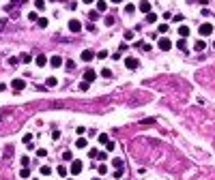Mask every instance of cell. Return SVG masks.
I'll return each instance as SVG.
<instances>
[{
  "label": "cell",
  "instance_id": "obj_23",
  "mask_svg": "<svg viewBox=\"0 0 215 180\" xmlns=\"http://www.w3.org/2000/svg\"><path fill=\"white\" fill-rule=\"evenodd\" d=\"M88 19H90V21L99 19V13H97V11H88Z\"/></svg>",
  "mask_w": 215,
  "mask_h": 180
},
{
  "label": "cell",
  "instance_id": "obj_8",
  "mask_svg": "<svg viewBox=\"0 0 215 180\" xmlns=\"http://www.w3.org/2000/svg\"><path fill=\"white\" fill-rule=\"evenodd\" d=\"M11 159H13V146H7L4 148V163H9Z\"/></svg>",
  "mask_w": 215,
  "mask_h": 180
},
{
  "label": "cell",
  "instance_id": "obj_33",
  "mask_svg": "<svg viewBox=\"0 0 215 180\" xmlns=\"http://www.w3.org/2000/svg\"><path fill=\"white\" fill-rule=\"evenodd\" d=\"M112 165L116 167V170H120V167H123V161H120V159H112Z\"/></svg>",
  "mask_w": 215,
  "mask_h": 180
},
{
  "label": "cell",
  "instance_id": "obj_11",
  "mask_svg": "<svg viewBox=\"0 0 215 180\" xmlns=\"http://www.w3.org/2000/svg\"><path fill=\"white\" fill-rule=\"evenodd\" d=\"M140 11H144V13H151V2H148V0H140Z\"/></svg>",
  "mask_w": 215,
  "mask_h": 180
},
{
  "label": "cell",
  "instance_id": "obj_25",
  "mask_svg": "<svg viewBox=\"0 0 215 180\" xmlns=\"http://www.w3.org/2000/svg\"><path fill=\"white\" fill-rule=\"evenodd\" d=\"M19 60H22V62H26V64H28L30 60H32V56H30V54H22V56H19Z\"/></svg>",
  "mask_w": 215,
  "mask_h": 180
},
{
  "label": "cell",
  "instance_id": "obj_18",
  "mask_svg": "<svg viewBox=\"0 0 215 180\" xmlns=\"http://www.w3.org/2000/svg\"><path fill=\"white\" fill-rule=\"evenodd\" d=\"M138 45H140V50H142V52H148V50H151V45H148L146 41H140V43H136V47H138Z\"/></svg>",
  "mask_w": 215,
  "mask_h": 180
},
{
  "label": "cell",
  "instance_id": "obj_54",
  "mask_svg": "<svg viewBox=\"0 0 215 180\" xmlns=\"http://www.w3.org/2000/svg\"><path fill=\"white\" fill-rule=\"evenodd\" d=\"M213 45H215V43H213Z\"/></svg>",
  "mask_w": 215,
  "mask_h": 180
},
{
  "label": "cell",
  "instance_id": "obj_52",
  "mask_svg": "<svg viewBox=\"0 0 215 180\" xmlns=\"http://www.w3.org/2000/svg\"><path fill=\"white\" fill-rule=\"evenodd\" d=\"M93 180H101V178H93Z\"/></svg>",
  "mask_w": 215,
  "mask_h": 180
},
{
  "label": "cell",
  "instance_id": "obj_16",
  "mask_svg": "<svg viewBox=\"0 0 215 180\" xmlns=\"http://www.w3.org/2000/svg\"><path fill=\"white\" fill-rule=\"evenodd\" d=\"M45 86H47V88H54V86H58V79L56 77H47L45 79Z\"/></svg>",
  "mask_w": 215,
  "mask_h": 180
},
{
  "label": "cell",
  "instance_id": "obj_49",
  "mask_svg": "<svg viewBox=\"0 0 215 180\" xmlns=\"http://www.w3.org/2000/svg\"><path fill=\"white\" fill-rule=\"evenodd\" d=\"M4 88H7V84H2V81H0V92H2Z\"/></svg>",
  "mask_w": 215,
  "mask_h": 180
},
{
  "label": "cell",
  "instance_id": "obj_4",
  "mask_svg": "<svg viewBox=\"0 0 215 180\" xmlns=\"http://www.w3.org/2000/svg\"><path fill=\"white\" fill-rule=\"evenodd\" d=\"M67 28H69L71 32H80V30H82V24H80V21H78V19H69V24H67Z\"/></svg>",
  "mask_w": 215,
  "mask_h": 180
},
{
  "label": "cell",
  "instance_id": "obj_21",
  "mask_svg": "<svg viewBox=\"0 0 215 180\" xmlns=\"http://www.w3.org/2000/svg\"><path fill=\"white\" fill-rule=\"evenodd\" d=\"M97 137H99V141H101V144H108V141H110V137H108V133H99Z\"/></svg>",
  "mask_w": 215,
  "mask_h": 180
},
{
  "label": "cell",
  "instance_id": "obj_40",
  "mask_svg": "<svg viewBox=\"0 0 215 180\" xmlns=\"http://www.w3.org/2000/svg\"><path fill=\"white\" fill-rule=\"evenodd\" d=\"M45 154H47L45 148H39V150H37V157H45Z\"/></svg>",
  "mask_w": 215,
  "mask_h": 180
},
{
  "label": "cell",
  "instance_id": "obj_1",
  "mask_svg": "<svg viewBox=\"0 0 215 180\" xmlns=\"http://www.w3.org/2000/svg\"><path fill=\"white\" fill-rule=\"evenodd\" d=\"M11 88H13L15 92H22L26 88V81L24 79H13V81H11Z\"/></svg>",
  "mask_w": 215,
  "mask_h": 180
},
{
  "label": "cell",
  "instance_id": "obj_10",
  "mask_svg": "<svg viewBox=\"0 0 215 180\" xmlns=\"http://www.w3.org/2000/svg\"><path fill=\"white\" fill-rule=\"evenodd\" d=\"M93 58H95V54H93L90 50H84V52H82V60H84V62H90Z\"/></svg>",
  "mask_w": 215,
  "mask_h": 180
},
{
  "label": "cell",
  "instance_id": "obj_38",
  "mask_svg": "<svg viewBox=\"0 0 215 180\" xmlns=\"http://www.w3.org/2000/svg\"><path fill=\"white\" fill-rule=\"evenodd\" d=\"M106 24H108V26L114 24V15H106Z\"/></svg>",
  "mask_w": 215,
  "mask_h": 180
},
{
  "label": "cell",
  "instance_id": "obj_22",
  "mask_svg": "<svg viewBox=\"0 0 215 180\" xmlns=\"http://www.w3.org/2000/svg\"><path fill=\"white\" fill-rule=\"evenodd\" d=\"M116 150V144H114V141H108L106 144V152H114Z\"/></svg>",
  "mask_w": 215,
  "mask_h": 180
},
{
  "label": "cell",
  "instance_id": "obj_36",
  "mask_svg": "<svg viewBox=\"0 0 215 180\" xmlns=\"http://www.w3.org/2000/svg\"><path fill=\"white\" fill-rule=\"evenodd\" d=\"M90 88V84H88V81H80V90H88Z\"/></svg>",
  "mask_w": 215,
  "mask_h": 180
},
{
  "label": "cell",
  "instance_id": "obj_12",
  "mask_svg": "<svg viewBox=\"0 0 215 180\" xmlns=\"http://www.w3.org/2000/svg\"><path fill=\"white\" fill-rule=\"evenodd\" d=\"M47 62L52 64V67H60V64H63V58H60V56H52Z\"/></svg>",
  "mask_w": 215,
  "mask_h": 180
},
{
  "label": "cell",
  "instance_id": "obj_31",
  "mask_svg": "<svg viewBox=\"0 0 215 180\" xmlns=\"http://www.w3.org/2000/svg\"><path fill=\"white\" fill-rule=\"evenodd\" d=\"M155 19H157V15H155V13H146V21H148V24H153Z\"/></svg>",
  "mask_w": 215,
  "mask_h": 180
},
{
  "label": "cell",
  "instance_id": "obj_24",
  "mask_svg": "<svg viewBox=\"0 0 215 180\" xmlns=\"http://www.w3.org/2000/svg\"><path fill=\"white\" fill-rule=\"evenodd\" d=\"M19 176H22V178H28V176H30V170H28V167H22V170H19Z\"/></svg>",
  "mask_w": 215,
  "mask_h": 180
},
{
  "label": "cell",
  "instance_id": "obj_3",
  "mask_svg": "<svg viewBox=\"0 0 215 180\" xmlns=\"http://www.w3.org/2000/svg\"><path fill=\"white\" fill-rule=\"evenodd\" d=\"M82 165H84V163H82V161H71V174H73V176H78V174L82 172Z\"/></svg>",
  "mask_w": 215,
  "mask_h": 180
},
{
  "label": "cell",
  "instance_id": "obj_35",
  "mask_svg": "<svg viewBox=\"0 0 215 180\" xmlns=\"http://www.w3.org/2000/svg\"><path fill=\"white\" fill-rule=\"evenodd\" d=\"M97 170H99V174H108V165H106V163H101Z\"/></svg>",
  "mask_w": 215,
  "mask_h": 180
},
{
  "label": "cell",
  "instance_id": "obj_13",
  "mask_svg": "<svg viewBox=\"0 0 215 180\" xmlns=\"http://www.w3.org/2000/svg\"><path fill=\"white\" fill-rule=\"evenodd\" d=\"M88 146V141H86V137L82 135V137H78V141H75V148H86Z\"/></svg>",
  "mask_w": 215,
  "mask_h": 180
},
{
  "label": "cell",
  "instance_id": "obj_44",
  "mask_svg": "<svg viewBox=\"0 0 215 180\" xmlns=\"http://www.w3.org/2000/svg\"><path fill=\"white\" fill-rule=\"evenodd\" d=\"M28 19H30V21H35V19H39V17H37V13L32 11V13H28Z\"/></svg>",
  "mask_w": 215,
  "mask_h": 180
},
{
  "label": "cell",
  "instance_id": "obj_42",
  "mask_svg": "<svg viewBox=\"0 0 215 180\" xmlns=\"http://www.w3.org/2000/svg\"><path fill=\"white\" fill-rule=\"evenodd\" d=\"M106 157H108V154H106V152H103V150H101V152H99V154H97V159H101L103 163H106Z\"/></svg>",
  "mask_w": 215,
  "mask_h": 180
},
{
  "label": "cell",
  "instance_id": "obj_6",
  "mask_svg": "<svg viewBox=\"0 0 215 180\" xmlns=\"http://www.w3.org/2000/svg\"><path fill=\"white\" fill-rule=\"evenodd\" d=\"M95 77H97V71H95V69H86V71H84V81H88V84H90Z\"/></svg>",
  "mask_w": 215,
  "mask_h": 180
},
{
  "label": "cell",
  "instance_id": "obj_45",
  "mask_svg": "<svg viewBox=\"0 0 215 180\" xmlns=\"http://www.w3.org/2000/svg\"><path fill=\"white\" fill-rule=\"evenodd\" d=\"M157 30H159V32H168V24H161Z\"/></svg>",
  "mask_w": 215,
  "mask_h": 180
},
{
  "label": "cell",
  "instance_id": "obj_53",
  "mask_svg": "<svg viewBox=\"0 0 215 180\" xmlns=\"http://www.w3.org/2000/svg\"><path fill=\"white\" fill-rule=\"evenodd\" d=\"M67 180H73V178H67Z\"/></svg>",
  "mask_w": 215,
  "mask_h": 180
},
{
  "label": "cell",
  "instance_id": "obj_14",
  "mask_svg": "<svg viewBox=\"0 0 215 180\" xmlns=\"http://www.w3.org/2000/svg\"><path fill=\"white\" fill-rule=\"evenodd\" d=\"M95 4H97V11H108V2H106V0H95Z\"/></svg>",
  "mask_w": 215,
  "mask_h": 180
},
{
  "label": "cell",
  "instance_id": "obj_26",
  "mask_svg": "<svg viewBox=\"0 0 215 180\" xmlns=\"http://www.w3.org/2000/svg\"><path fill=\"white\" fill-rule=\"evenodd\" d=\"M37 24H39V28H47V19L45 17H39V19H37Z\"/></svg>",
  "mask_w": 215,
  "mask_h": 180
},
{
  "label": "cell",
  "instance_id": "obj_17",
  "mask_svg": "<svg viewBox=\"0 0 215 180\" xmlns=\"http://www.w3.org/2000/svg\"><path fill=\"white\" fill-rule=\"evenodd\" d=\"M179 34H181V39H185V37L189 34V28H187V26H179Z\"/></svg>",
  "mask_w": 215,
  "mask_h": 180
},
{
  "label": "cell",
  "instance_id": "obj_7",
  "mask_svg": "<svg viewBox=\"0 0 215 180\" xmlns=\"http://www.w3.org/2000/svg\"><path fill=\"white\" fill-rule=\"evenodd\" d=\"M211 32H213V26H211V24H202V26H200V34H202V37H209Z\"/></svg>",
  "mask_w": 215,
  "mask_h": 180
},
{
  "label": "cell",
  "instance_id": "obj_47",
  "mask_svg": "<svg viewBox=\"0 0 215 180\" xmlns=\"http://www.w3.org/2000/svg\"><path fill=\"white\" fill-rule=\"evenodd\" d=\"M43 7H45V2H43V0H37V9H39V11H41Z\"/></svg>",
  "mask_w": 215,
  "mask_h": 180
},
{
  "label": "cell",
  "instance_id": "obj_34",
  "mask_svg": "<svg viewBox=\"0 0 215 180\" xmlns=\"http://www.w3.org/2000/svg\"><path fill=\"white\" fill-rule=\"evenodd\" d=\"M101 77H112V71H110V69H101Z\"/></svg>",
  "mask_w": 215,
  "mask_h": 180
},
{
  "label": "cell",
  "instance_id": "obj_29",
  "mask_svg": "<svg viewBox=\"0 0 215 180\" xmlns=\"http://www.w3.org/2000/svg\"><path fill=\"white\" fill-rule=\"evenodd\" d=\"M65 67H67V71H73V69H75V62H73V60L69 58L67 62H65Z\"/></svg>",
  "mask_w": 215,
  "mask_h": 180
},
{
  "label": "cell",
  "instance_id": "obj_48",
  "mask_svg": "<svg viewBox=\"0 0 215 180\" xmlns=\"http://www.w3.org/2000/svg\"><path fill=\"white\" fill-rule=\"evenodd\" d=\"M60 137V131H52V139H58Z\"/></svg>",
  "mask_w": 215,
  "mask_h": 180
},
{
  "label": "cell",
  "instance_id": "obj_39",
  "mask_svg": "<svg viewBox=\"0 0 215 180\" xmlns=\"http://www.w3.org/2000/svg\"><path fill=\"white\" fill-rule=\"evenodd\" d=\"M97 58H99V60H103V58H108V52H106V50H101V52H99V54H97Z\"/></svg>",
  "mask_w": 215,
  "mask_h": 180
},
{
  "label": "cell",
  "instance_id": "obj_15",
  "mask_svg": "<svg viewBox=\"0 0 215 180\" xmlns=\"http://www.w3.org/2000/svg\"><path fill=\"white\" fill-rule=\"evenodd\" d=\"M205 47H207L205 41H196V43H194V50H196V52H205Z\"/></svg>",
  "mask_w": 215,
  "mask_h": 180
},
{
  "label": "cell",
  "instance_id": "obj_5",
  "mask_svg": "<svg viewBox=\"0 0 215 180\" xmlns=\"http://www.w3.org/2000/svg\"><path fill=\"white\" fill-rule=\"evenodd\" d=\"M157 45H159V50L168 52L170 47H172V41H170V39H166V37H164V39H159V43H157Z\"/></svg>",
  "mask_w": 215,
  "mask_h": 180
},
{
  "label": "cell",
  "instance_id": "obj_50",
  "mask_svg": "<svg viewBox=\"0 0 215 180\" xmlns=\"http://www.w3.org/2000/svg\"><path fill=\"white\" fill-rule=\"evenodd\" d=\"M93 2H95V0H84V4H93Z\"/></svg>",
  "mask_w": 215,
  "mask_h": 180
},
{
  "label": "cell",
  "instance_id": "obj_20",
  "mask_svg": "<svg viewBox=\"0 0 215 180\" xmlns=\"http://www.w3.org/2000/svg\"><path fill=\"white\" fill-rule=\"evenodd\" d=\"M56 172H58V176H63V178H65V176H67V165H58V170H56Z\"/></svg>",
  "mask_w": 215,
  "mask_h": 180
},
{
  "label": "cell",
  "instance_id": "obj_37",
  "mask_svg": "<svg viewBox=\"0 0 215 180\" xmlns=\"http://www.w3.org/2000/svg\"><path fill=\"white\" fill-rule=\"evenodd\" d=\"M123 174H125V167H120V170H116V172H114V178H120Z\"/></svg>",
  "mask_w": 215,
  "mask_h": 180
},
{
  "label": "cell",
  "instance_id": "obj_41",
  "mask_svg": "<svg viewBox=\"0 0 215 180\" xmlns=\"http://www.w3.org/2000/svg\"><path fill=\"white\" fill-rule=\"evenodd\" d=\"M125 39H127V41L134 39V30H127V32H125Z\"/></svg>",
  "mask_w": 215,
  "mask_h": 180
},
{
  "label": "cell",
  "instance_id": "obj_9",
  "mask_svg": "<svg viewBox=\"0 0 215 180\" xmlns=\"http://www.w3.org/2000/svg\"><path fill=\"white\" fill-rule=\"evenodd\" d=\"M35 64H37V67H45V64H47V58L43 56V54H39V56L35 58Z\"/></svg>",
  "mask_w": 215,
  "mask_h": 180
},
{
  "label": "cell",
  "instance_id": "obj_32",
  "mask_svg": "<svg viewBox=\"0 0 215 180\" xmlns=\"http://www.w3.org/2000/svg\"><path fill=\"white\" fill-rule=\"evenodd\" d=\"M97 154H99L97 148H90V150H88V157H90V159H97Z\"/></svg>",
  "mask_w": 215,
  "mask_h": 180
},
{
  "label": "cell",
  "instance_id": "obj_43",
  "mask_svg": "<svg viewBox=\"0 0 215 180\" xmlns=\"http://www.w3.org/2000/svg\"><path fill=\"white\" fill-rule=\"evenodd\" d=\"M125 11H127V13H134L136 7H134V4H127V7H125Z\"/></svg>",
  "mask_w": 215,
  "mask_h": 180
},
{
  "label": "cell",
  "instance_id": "obj_27",
  "mask_svg": "<svg viewBox=\"0 0 215 180\" xmlns=\"http://www.w3.org/2000/svg\"><path fill=\"white\" fill-rule=\"evenodd\" d=\"M176 47H179V50H187V41H185V39H179Z\"/></svg>",
  "mask_w": 215,
  "mask_h": 180
},
{
  "label": "cell",
  "instance_id": "obj_30",
  "mask_svg": "<svg viewBox=\"0 0 215 180\" xmlns=\"http://www.w3.org/2000/svg\"><path fill=\"white\" fill-rule=\"evenodd\" d=\"M22 141H24V144H26V146H28V144H30V141H32V133H26V135H24V137H22Z\"/></svg>",
  "mask_w": 215,
  "mask_h": 180
},
{
  "label": "cell",
  "instance_id": "obj_2",
  "mask_svg": "<svg viewBox=\"0 0 215 180\" xmlns=\"http://www.w3.org/2000/svg\"><path fill=\"white\" fill-rule=\"evenodd\" d=\"M125 67L134 71V69H138V67H140V62H138V58H134V56H129V58H125Z\"/></svg>",
  "mask_w": 215,
  "mask_h": 180
},
{
  "label": "cell",
  "instance_id": "obj_28",
  "mask_svg": "<svg viewBox=\"0 0 215 180\" xmlns=\"http://www.w3.org/2000/svg\"><path fill=\"white\" fill-rule=\"evenodd\" d=\"M41 174H43V176H49V174H52V167H49V165H43V167H41Z\"/></svg>",
  "mask_w": 215,
  "mask_h": 180
},
{
  "label": "cell",
  "instance_id": "obj_46",
  "mask_svg": "<svg viewBox=\"0 0 215 180\" xmlns=\"http://www.w3.org/2000/svg\"><path fill=\"white\" fill-rule=\"evenodd\" d=\"M75 133H78V135H80V137H82V135H84V133H86V129H84V127H78V131H75Z\"/></svg>",
  "mask_w": 215,
  "mask_h": 180
},
{
  "label": "cell",
  "instance_id": "obj_51",
  "mask_svg": "<svg viewBox=\"0 0 215 180\" xmlns=\"http://www.w3.org/2000/svg\"><path fill=\"white\" fill-rule=\"evenodd\" d=\"M112 2H123V0H112Z\"/></svg>",
  "mask_w": 215,
  "mask_h": 180
},
{
  "label": "cell",
  "instance_id": "obj_19",
  "mask_svg": "<svg viewBox=\"0 0 215 180\" xmlns=\"http://www.w3.org/2000/svg\"><path fill=\"white\" fill-rule=\"evenodd\" d=\"M63 159H65V161H73V152H71V150H65V152H63Z\"/></svg>",
  "mask_w": 215,
  "mask_h": 180
}]
</instances>
